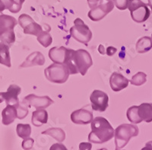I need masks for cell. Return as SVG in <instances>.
Segmentation results:
<instances>
[{
	"mask_svg": "<svg viewBox=\"0 0 152 150\" xmlns=\"http://www.w3.org/2000/svg\"><path fill=\"white\" fill-rule=\"evenodd\" d=\"M148 1H149V4H150L151 8V9H152V1L151 0H148Z\"/></svg>",
	"mask_w": 152,
	"mask_h": 150,
	"instance_id": "obj_14",
	"label": "cell"
},
{
	"mask_svg": "<svg viewBox=\"0 0 152 150\" xmlns=\"http://www.w3.org/2000/svg\"><path fill=\"white\" fill-rule=\"evenodd\" d=\"M127 116L130 121L133 123H147L152 121V104H142L140 106L130 107L127 112Z\"/></svg>",
	"mask_w": 152,
	"mask_h": 150,
	"instance_id": "obj_2",
	"label": "cell"
},
{
	"mask_svg": "<svg viewBox=\"0 0 152 150\" xmlns=\"http://www.w3.org/2000/svg\"><path fill=\"white\" fill-rule=\"evenodd\" d=\"M5 6V9H9L13 13L19 12L21 9L24 0H2Z\"/></svg>",
	"mask_w": 152,
	"mask_h": 150,
	"instance_id": "obj_9",
	"label": "cell"
},
{
	"mask_svg": "<svg viewBox=\"0 0 152 150\" xmlns=\"http://www.w3.org/2000/svg\"><path fill=\"white\" fill-rule=\"evenodd\" d=\"M2 123L5 125H9L12 124L14 120L17 117V109L15 105H8L2 112Z\"/></svg>",
	"mask_w": 152,
	"mask_h": 150,
	"instance_id": "obj_6",
	"label": "cell"
},
{
	"mask_svg": "<svg viewBox=\"0 0 152 150\" xmlns=\"http://www.w3.org/2000/svg\"><path fill=\"white\" fill-rule=\"evenodd\" d=\"M138 51L140 53H145L147 52L150 50L152 47V42L149 38H142L141 40H139L138 43Z\"/></svg>",
	"mask_w": 152,
	"mask_h": 150,
	"instance_id": "obj_10",
	"label": "cell"
},
{
	"mask_svg": "<svg viewBox=\"0 0 152 150\" xmlns=\"http://www.w3.org/2000/svg\"><path fill=\"white\" fill-rule=\"evenodd\" d=\"M92 131L89 134V141L95 143H103L113 136V129L109 122L103 117H97L91 123Z\"/></svg>",
	"mask_w": 152,
	"mask_h": 150,
	"instance_id": "obj_1",
	"label": "cell"
},
{
	"mask_svg": "<svg viewBox=\"0 0 152 150\" xmlns=\"http://www.w3.org/2000/svg\"><path fill=\"white\" fill-rule=\"evenodd\" d=\"M111 2H114L116 5L118 9H125L128 7L129 0H108Z\"/></svg>",
	"mask_w": 152,
	"mask_h": 150,
	"instance_id": "obj_12",
	"label": "cell"
},
{
	"mask_svg": "<svg viewBox=\"0 0 152 150\" xmlns=\"http://www.w3.org/2000/svg\"><path fill=\"white\" fill-rule=\"evenodd\" d=\"M151 40H152V35H151Z\"/></svg>",
	"mask_w": 152,
	"mask_h": 150,
	"instance_id": "obj_15",
	"label": "cell"
},
{
	"mask_svg": "<svg viewBox=\"0 0 152 150\" xmlns=\"http://www.w3.org/2000/svg\"><path fill=\"white\" fill-rule=\"evenodd\" d=\"M21 92V88L15 85H12L8 88L7 92H1L2 99L5 101L8 105H18V95Z\"/></svg>",
	"mask_w": 152,
	"mask_h": 150,
	"instance_id": "obj_5",
	"label": "cell"
},
{
	"mask_svg": "<svg viewBox=\"0 0 152 150\" xmlns=\"http://www.w3.org/2000/svg\"><path fill=\"white\" fill-rule=\"evenodd\" d=\"M92 108L97 111H104L108 106V96L104 92L95 90L91 95Z\"/></svg>",
	"mask_w": 152,
	"mask_h": 150,
	"instance_id": "obj_4",
	"label": "cell"
},
{
	"mask_svg": "<svg viewBox=\"0 0 152 150\" xmlns=\"http://www.w3.org/2000/svg\"><path fill=\"white\" fill-rule=\"evenodd\" d=\"M0 63L11 67L9 46L2 42H0Z\"/></svg>",
	"mask_w": 152,
	"mask_h": 150,
	"instance_id": "obj_8",
	"label": "cell"
},
{
	"mask_svg": "<svg viewBox=\"0 0 152 150\" xmlns=\"http://www.w3.org/2000/svg\"><path fill=\"white\" fill-rule=\"evenodd\" d=\"M98 1L99 0H88V4H89V5H90L91 7H92L94 5H96Z\"/></svg>",
	"mask_w": 152,
	"mask_h": 150,
	"instance_id": "obj_13",
	"label": "cell"
},
{
	"mask_svg": "<svg viewBox=\"0 0 152 150\" xmlns=\"http://www.w3.org/2000/svg\"><path fill=\"white\" fill-rule=\"evenodd\" d=\"M16 23L14 18L6 15H0V32L12 31Z\"/></svg>",
	"mask_w": 152,
	"mask_h": 150,
	"instance_id": "obj_7",
	"label": "cell"
},
{
	"mask_svg": "<svg viewBox=\"0 0 152 150\" xmlns=\"http://www.w3.org/2000/svg\"><path fill=\"white\" fill-rule=\"evenodd\" d=\"M110 85L111 88L113 90H115L116 87H119V90L123 89V88H126L127 85H128V80L126 79V78H124L123 76L122 79H120V81H116V79L113 76H111L110 78Z\"/></svg>",
	"mask_w": 152,
	"mask_h": 150,
	"instance_id": "obj_11",
	"label": "cell"
},
{
	"mask_svg": "<svg viewBox=\"0 0 152 150\" xmlns=\"http://www.w3.org/2000/svg\"><path fill=\"white\" fill-rule=\"evenodd\" d=\"M128 8L132 19L138 23L145 21L150 16V10L141 0H129Z\"/></svg>",
	"mask_w": 152,
	"mask_h": 150,
	"instance_id": "obj_3",
	"label": "cell"
}]
</instances>
